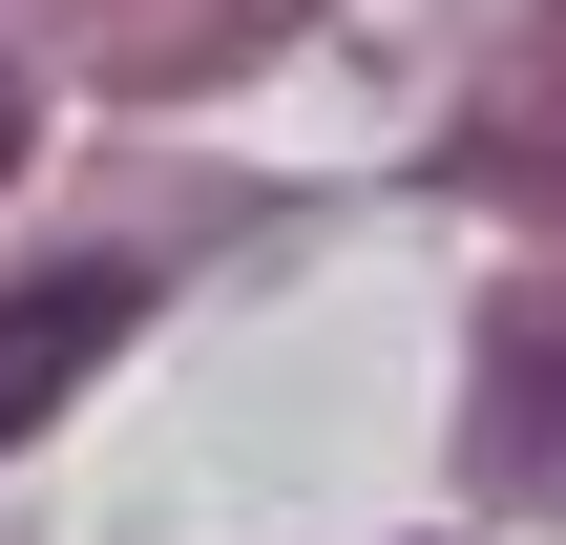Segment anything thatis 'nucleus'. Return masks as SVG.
I'll return each instance as SVG.
<instances>
[{"label":"nucleus","instance_id":"nucleus-3","mask_svg":"<svg viewBox=\"0 0 566 545\" xmlns=\"http://www.w3.org/2000/svg\"><path fill=\"white\" fill-rule=\"evenodd\" d=\"M0 168H21V84H0Z\"/></svg>","mask_w":566,"mask_h":545},{"label":"nucleus","instance_id":"nucleus-2","mask_svg":"<svg viewBox=\"0 0 566 545\" xmlns=\"http://www.w3.org/2000/svg\"><path fill=\"white\" fill-rule=\"evenodd\" d=\"M483 462L566 504V273L525 294V315H504V357H483Z\"/></svg>","mask_w":566,"mask_h":545},{"label":"nucleus","instance_id":"nucleus-1","mask_svg":"<svg viewBox=\"0 0 566 545\" xmlns=\"http://www.w3.org/2000/svg\"><path fill=\"white\" fill-rule=\"evenodd\" d=\"M126 315H147V294H126L105 252H84V273H21V294H0V441H42V420L126 357Z\"/></svg>","mask_w":566,"mask_h":545}]
</instances>
